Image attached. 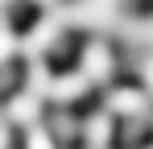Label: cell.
Returning a JSON list of instances; mask_svg holds the SVG:
<instances>
[{
	"instance_id": "6da1fadb",
	"label": "cell",
	"mask_w": 153,
	"mask_h": 149,
	"mask_svg": "<svg viewBox=\"0 0 153 149\" xmlns=\"http://www.w3.org/2000/svg\"><path fill=\"white\" fill-rule=\"evenodd\" d=\"M62 21L66 25H87V29H103V25H116V4L112 0H79L62 8Z\"/></svg>"
},
{
	"instance_id": "7a4b0ae2",
	"label": "cell",
	"mask_w": 153,
	"mask_h": 149,
	"mask_svg": "<svg viewBox=\"0 0 153 149\" xmlns=\"http://www.w3.org/2000/svg\"><path fill=\"white\" fill-rule=\"evenodd\" d=\"M62 25H66V21H62V8H50V13H46V17H42V21H37V25H33V29L25 33L21 50L29 54V62H37V58H42V54H46V50L58 42Z\"/></svg>"
},
{
	"instance_id": "3957f363",
	"label": "cell",
	"mask_w": 153,
	"mask_h": 149,
	"mask_svg": "<svg viewBox=\"0 0 153 149\" xmlns=\"http://www.w3.org/2000/svg\"><path fill=\"white\" fill-rule=\"evenodd\" d=\"M112 71H116V62H112V54H108L103 42H91V46L83 50V79L87 83H108Z\"/></svg>"
},
{
	"instance_id": "277c9868",
	"label": "cell",
	"mask_w": 153,
	"mask_h": 149,
	"mask_svg": "<svg viewBox=\"0 0 153 149\" xmlns=\"http://www.w3.org/2000/svg\"><path fill=\"white\" fill-rule=\"evenodd\" d=\"M87 87H91V83H87L83 74H62V79H50V91H46V95H50L54 104H71V99H79Z\"/></svg>"
},
{
	"instance_id": "5b68a950",
	"label": "cell",
	"mask_w": 153,
	"mask_h": 149,
	"mask_svg": "<svg viewBox=\"0 0 153 149\" xmlns=\"http://www.w3.org/2000/svg\"><path fill=\"white\" fill-rule=\"evenodd\" d=\"M37 116H42V99L37 95H13L8 99V120H17V124H37Z\"/></svg>"
},
{
	"instance_id": "8992f818",
	"label": "cell",
	"mask_w": 153,
	"mask_h": 149,
	"mask_svg": "<svg viewBox=\"0 0 153 149\" xmlns=\"http://www.w3.org/2000/svg\"><path fill=\"white\" fill-rule=\"evenodd\" d=\"M108 108H112L116 116H141V112H145V95H141V91H128V87H120V91H112Z\"/></svg>"
},
{
	"instance_id": "52a82bcc",
	"label": "cell",
	"mask_w": 153,
	"mask_h": 149,
	"mask_svg": "<svg viewBox=\"0 0 153 149\" xmlns=\"http://www.w3.org/2000/svg\"><path fill=\"white\" fill-rule=\"evenodd\" d=\"M83 133H87V141L95 149H103V141H112V116H108V112H95L91 120L83 124Z\"/></svg>"
},
{
	"instance_id": "ba28073f",
	"label": "cell",
	"mask_w": 153,
	"mask_h": 149,
	"mask_svg": "<svg viewBox=\"0 0 153 149\" xmlns=\"http://www.w3.org/2000/svg\"><path fill=\"white\" fill-rule=\"evenodd\" d=\"M50 91V66L37 58V62H29V95H46Z\"/></svg>"
},
{
	"instance_id": "9c48e42d",
	"label": "cell",
	"mask_w": 153,
	"mask_h": 149,
	"mask_svg": "<svg viewBox=\"0 0 153 149\" xmlns=\"http://www.w3.org/2000/svg\"><path fill=\"white\" fill-rule=\"evenodd\" d=\"M17 50H21V42L13 37V29H8V21H0V66H4V62H8V58H13Z\"/></svg>"
},
{
	"instance_id": "30bf717a",
	"label": "cell",
	"mask_w": 153,
	"mask_h": 149,
	"mask_svg": "<svg viewBox=\"0 0 153 149\" xmlns=\"http://www.w3.org/2000/svg\"><path fill=\"white\" fill-rule=\"evenodd\" d=\"M25 149H54L50 128H42V124H29V141H25Z\"/></svg>"
},
{
	"instance_id": "8fae6325",
	"label": "cell",
	"mask_w": 153,
	"mask_h": 149,
	"mask_svg": "<svg viewBox=\"0 0 153 149\" xmlns=\"http://www.w3.org/2000/svg\"><path fill=\"white\" fill-rule=\"evenodd\" d=\"M79 124H75V116H66V112H58L54 116V128H50V137H71Z\"/></svg>"
},
{
	"instance_id": "7c38bea8",
	"label": "cell",
	"mask_w": 153,
	"mask_h": 149,
	"mask_svg": "<svg viewBox=\"0 0 153 149\" xmlns=\"http://www.w3.org/2000/svg\"><path fill=\"white\" fill-rule=\"evenodd\" d=\"M141 74H145V87L153 91V58H145V71H141Z\"/></svg>"
},
{
	"instance_id": "4fadbf2b",
	"label": "cell",
	"mask_w": 153,
	"mask_h": 149,
	"mask_svg": "<svg viewBox=\"0 0 153 149\" xmlns=\"http://www.w3.org/2000/svg\"><path fill=\"white\" fill-rule=\"evenodd\" d=\"M0 149H8V124L0 120Z\"/></svg>"
},
{
	"instance_id": "5bb4252c",
	"label": "cell",
	"mask_w": 153,
	"mask_h": 149,
	"mask_svg": "<svg viewBox=\"0 0 153 149\" xmlns=\"http://www.w3.org/2000/svg\"><path fill=\"white\" fill-rule=\"evenodd\" d=\"M145 42H153V21H145Z\"/></svg>"
},
{
	"instance_id": "9a60e30c",
	"label": "cell",
	"mask_w": 153,
	"mask_h": 149,
	"mask_svg": "<svg viewBox=\"0 0 153 149\" xmlns=\"http://www.w3.org/2000/svg\"><path fill=\"white\" fill-rule=\"evenodd\" d=\"M42 4H54V0H42Z\"/></svg>"
},
{
	"instance_id": "2e32d148",
	"label": "cell",
	"mask_w": 153,
	"mask_h": 149,
	"mask_svg": "<svg viewBox=\"0 0 153 149\" xmlns=\"http://www.w3.org/2000/svg\"><path fill=\"white\" fill-rule=\"evenodd\" d=\"M112 4H116V0H112Z\"/></svg>"
}]
</instances>
